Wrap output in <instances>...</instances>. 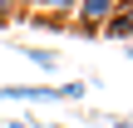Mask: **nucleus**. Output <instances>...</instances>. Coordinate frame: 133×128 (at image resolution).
<instances>
[{
    "label": "nucleus",
    "instance_id": "1",
    "mask_svg": "<svg viewBox=\"0 0 133 128\" xmlns=\"http://www.w3.org/2000/svg\"><path fill=\"white\" fill-rule=\"evenodd\" d=\"M89 94V84L84 79H69V84H10V89H0V99H30V104H74V99H84Z\"/></svg>",
    "mask_w": 133,
    "mask_h": 128
},
{
    "label": "nucleus",
    "instance_id": "2",
    "mask_svg": "<svg viewBox=\"0 0 133 128\" xmlns=\"http://www.w3.org/2000/svg\"><path fill=\"white\" fill-rule=\"evenodd\" d=\"M123 0H79V25H74V35H84V39H99V30H104V20L118 10Z\"/></svg>",
    "mask_w": 133,
    "mask_h": 128
},
{
    "label": "nucleus",
    "instance_id": "3",
    "mask_svg": "<svg viewBox=\"0 0 133 128\" xmlns=\"http://www.w3.org/2000/svg\"><path fill=\"white\" fill-rule=\"evenodd\" d=\"M104 39H114V44H133V0H123L109 20H104V30H99Z\"/></svg>",
    "mask_w": 133,
    "mask_h": 128
},
{
    "label": "nucleus",
    "instance_id": "4",
    "mask_svg": "<svg viewBox=\"0 0 133 128\" xmlns=\"http://www.w3.org/2000/svg\"><path fill=\"white\" fill-rule=\"evenodd\" d=\"M25 54H30V64H35L39 74H54V69H59V54L44 49V44H25Z\"/></svg>",
    "mask_w": 133,
    "mask_h": 128
},
{
    "label": "nucleus",
    "instance_id": "5",
    "mask_svg": "<svg viewBox=\"0 0 133 128\" xmlns=\"http://www.w3.org/2000/svg\"><path fill=\"white\" fill-rule=\"evenodd\" d=\"M25 25H30V30H54V35H64V30H69V20H59V15H49V10H39V15H35V20H25Z\"/></svg>",
    "mask_w": 133,
    "mask_h": 128
},
{
    "label": "nucleus",
    "instance_id": "6",
    "mask_svg": "<svg viewBox=\"0 0 133 128\" xmlns=\"http://www.w3.org/2000/svg\"><path fill=\"white\" fill-rule=\"evenodd\" d=\"M20 5H25V0H0V30H5L10 20H20Z\"/></svg>",
    "mask_w": 133,
    "mask_h": 128
},
{
    "label": "nucleus",
    "instance_id": "7",
    "mask_svg": "<svg viewBox=\"0 0 133 128\" xmlns=\"http://www.w3.org/2000/svg\"><path fill=\"white\" fill-rule=\"evenodd\" d=\"M44 5H49V15H59V20H64V15H74V10H79V0H44Z\"/></svg>",
    "mask_w": 133,
    "mask_h": 128
},
{
    "label": "nucleus",
    "instance_id": "8",
    "mask_svg": "<svg viewBox=\"0 0 133 128\" xmlns=\"http://www.w3.org/2000/svg\"><path fill=\"white\" fill-rule=\"evenodd\" d=\"M109 128H133V113H123V118H114Z\"/></svg>",
    "mask_w": 133,
    "mask_h": 128
},
{
    "label": "nucleus",
    "instance_id": "9",
    "mask_svg": "<svg viewBox=\"0 0 133 128\" xmlns=\"http://www.w3.org/2000/svg\"><path fill=\"white\" fill-rule=\"evenodd\" d=\"M0 128H30V123H25V118H10V123H0Z\"/></svg>",
    "mask_w": 133,
    "mask_h": 128
},
{
    "label": "nucleus",
    "instance_id": "10",
    "mask_svg": "<svg viewBox=\"0 0 133 128\" xmlns=\"http://www.w3.org/2000/svg\"><path fill=\"white\" fill-rule=\"evenodd\" d=\"M128 59H133V44H128Z\"/></svg>",
    "mask_w": 133,
    "mask_h": 128
}]
</instances>
